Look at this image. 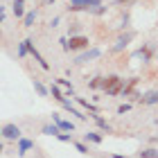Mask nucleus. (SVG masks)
Here are the masks:
<instances>
[{
  "mask_svg": "<svg viewBox=\"0 0 158 158\" xmlns=\"http://www.w3.org/2000/svg\"><path fill=\"white\" fill-rule=\"evenodd\" d=\"M68 11H86V14H93V16H104L106 5L104 0H70Z\"/></svg>",
  "mask_w": 158,
  "mask_h": 158,
  "instance_id": "1",
  "label": "nucleus"
},
{
  "mask_svg": "<svg viewBox=\"0 0 158 158\" xmlns=\"http://www.w3.org/2000/svg\"><path fill=\"white\" fill-rule=\"evenodd\" d=\"M122 79L120 75H106L104 79H102V90L106 97H115V95H120V90H122Z\"/></svg>",
  "mask_w": 158,
  "mask_h": 158,
  "instance_id": "2",
  "label": "nucleus"
},
{
  "mask_svg": "<svg viewBox=\"0 0 158 158\" xmlns=\"http://www.w3.org/2000/svg\"><path fill=\"white\" fill-rule=\"evenodd\" d=\"M104 52H102V48H97V45H93V48H86V50H81L77 56H75V66H86V63H90V61H95V59H99Z\"/></svg>",
  "mask_w": 158,
  "mask_h": 158,
  "instance_id": "3",
  "label": "nucleus"
},
{
  "mask_svg": "<svg viewBox=\"0 0 158 158\" xmlns=\"http://www.w3.org/2000/svg\"><path fill=\"white\" fill-rule=\"evenodd\" d=\"M133 39H135V32H133V30L122 32L120 36L115 39V43L111 45V52H113V54H118V52H122V50H127V48H129V43H131Z\"/></svg>",
  "mask_w": 158,
  "mask_h": 158,
  "instance_id": "4",
  "label": "nucleus"
},
{
  "mask_svg": "<svg viewBox=\"0 0 158 158\" xmlns=\"http://www.w3.org/2000/svg\"><path fill=\"white\" fill-rule=\"evenodd\" d=\"M90 48L88 36L84 34H77V36H68V52H81V50Z\"/></svg>",
  "mask_w": 158,
  "mask_h": 158,
  "instance_id": "5",
  "label": "nucleus"
},
{
  "mask_svg": "<svg viewBox=\"0 0 158 158\" xmlns=\"http://www.w3.org/2000/svg\"><path fill=\"white\" fill-rule=\"evenodd\" d=\"M27 54H30V56H32V59L39 63V66H41L43 70H50V63H48V59H45V56H43V54L39 52V48L34 45V41H32V39H27Z\"/></svg>",
  "mask_w": 158,
  "mask_h": 158,
  "instance_id": "6",
  "label": "nucleus"
},
{
  "mask_svg": "<svg viewBox=\"0 0 158 158\" xmlns=\"http://www.w3.org/2000/svg\"><path fill=\"white\" fill-rule=\"evenodd\" d=\"M59 104L63 106V111H68L70 115H73V118H77L79 122H86V120H88V115H86V113H84L81 109H77V106L73 104V99H68V97H66V99H61Z\"/></svg>",
  "mask_w": 158,
  "mask_h": 158,
  "instance_id": "7",
  "label": "nucleus"
},
{
  "mask_svg": "<svg viewBox=\"0 0 158 158\" xmlns=\"http://www.w3.org/2000/svg\"><path fill=\"white\" fill-rule=\"evenodd\" d=\"M52 122L59 127V131H66V133H75V129H77L75 122L73 120H66L61 113H52Z\"/></svg>",
  "mask_w": 158,
  "mask_h": 158,
  "instance_id": "8",
  "label": "nucleus"
},
{
  "mask_svg": "<svg viewBox=\"0 0 158 158\" xmlns=\"http://www.w3.org/2000/svg\"><path fill=\"white\" fill-rule=\"evenodd\" d=\"M135 59H142V63H152L154 61V43H142V45L135 50Z\"/></svg>",
  "mask_w": 158,
  "mask_h": 158,
  "instance_id": "9",
  "label": "nucleus"
},
{
  "mask_svg": "<svg viewBox=\"0 0 158 158\" xmlns=\"http://www.w3.org/2000/svg\"><path fill=\"white\" fill-rule=\"evenodd\" d=\"M0 131H2V138L5 140H11V142H16L20 135H23V131H20V127L18 124H14V122H9V124H5L2 129H0Z\"/></svg>",
  "mask_w": 158,
  "mask_h": 158,
  "instance_id": "10",
  "label": "nucleus"
},
{
  "mask_svg": "<svg viewBox=\"0 0 158 158\" xmlns=\"http://www.w3.org/2000/svg\"><path fill=\"white\" fill-rule=\"evenodd\" d=\"M36 147L34 145V140L32 138H23V135H20V138L16 140V154L23 158V156H27V152H32V149Z\"/></svg>",
  "mask_w": 158,
  "mask_h": 158,
  "instance_id": "11",
  "label": "nucleus"
},
{
  "mask_svg": "<svg viewBox=\"0 0 158 158\" xmlns=\"http://www.w3.org/2000/svg\"><path fill=\"white\" fill-rule=\"evenodd\" d=\"M93 122H95V124H97V129H99V133H113V127H111V122H106L102 115H99V113H90V115H88Z\"/></svg>",
  "mask_w": 158,
  "mask_h": 158,
  "instance_id": "12",
  "label": "nucleus"
},
{
  "mask_svg": "<svg viewBox=\"0 0 158 158\" xmlns=\"http://www.w3.org/2000/svg\"><path fill=\"white\" fill-rule=\"evenodd\" d=\"M73 99H75V102H77L79 106H81L84 111H88V113H99V106H97V104H93L90 99H86V97H79V95H75Z\"/></svg>",
  "mask_w": 158,
  "mask_h": 158,
  "instance_id": "13",
  "label": "nucleus"
},
{
  "mask_svg": "<svg viewBox=\"0 0 158 158\" xmlns=\"http://www.w3.org/2000/svg\"><path fill=\"white\" fill-rule=\"evenodd\" d=\"M84 142H86V145H102V142H104V133H99V131H86L84 133Z\"/></svg>",
  "mask_w": 158,
  "mask_h": 158,
  "instance_id": "14",
  "label": "nucleus"
},
{
  "mask_svg": "<svg viewBox=\"0 0 158 158\" xmlns=\"http://www.w3.org/2000/svg\"><path fill=\"white\" fill-rule=\"evenodd\" d=\"M36 18H39V11H36V9H30V11H25V16L20 18V20H23V27H27V30H30V27H34Z\"/></svg>",
  "mask_w": 158,
  "mask_h": 158,
  "instance_id": "15",
  "label": "nucleus"
},
{
  "mask_svg": "<svg viewBox=\"0 0 158 158\" xmlns=\"http://www.w3.org/2000/svg\"><path fill=\"white\" fill-rule=\"evenodd\" d=\"M48 97H52L54 102H61V99H66V97H63V90H61L56 84H50V86H48Z\"/></svg>",
  "mask_w": 158,
  "mask_h": 158,
  "instance_id": "16",
  "label": "nucleus"
},
{
  "mask_svg": "<svg viewBox=\"0 0 158 158\" xmlns=\"http://www.w3.org/2000/svg\"><path fill=\"white\" fill-rule=\"evenodd\" d=\"M140 102H142V104H147V106H156V102H158V93H156V88L147 90L145 95H142Z\"/></svg>",
  "mask_w": 158,
  "mask_h": 158,
  "instance_id": "17",
  "label": "nucleus"
},
{
  "mask_svg": "<svg viewBox=\"0 0 158 158\" xmlns=\"http://www.w3.org/2000/svg\"><path fill=\"white\" fill-rule=\"evenodd\" d=\"M32 86H34V90H36V95H39V97H48V86L43 84L41 79L34 77V79H32Z\"/></svg>",
  "mask_w": 158,
  "mask_h": 158,
  "instance_id": "18",
  "label": "nucleus"
},
{
  "mask_svg": "<svg viewBox=\"0 0 158 158\" xmlns=\"http://www.w3.org/2000/svg\"><path fill=\"white\" fill-rule=\"evenodd\" d=\"M41 133H43V135H52V138H54V135L59 133V127H56L54 122H48V124L41 127Z\"/></svg>",
  "mask_w": 158,
  "mask_h": 158,
  "instance_id": "19",
  "label": "nucleus"
},
{
  "mask_svg": "<svg viewBox=\"0 0 158 158\" xmlns=\"http://www.w3.org/2000/svg\"><path fill=\"white\" fill-rule=\"evenodd\" d=\"M102 79H104V75L90 77V79H88V88H90V90H99V88H102Z\"/></svg>",
  "mask_w": 158,
  "mask_h": 158,
  "instance_id": "20",
  "label": "nucleus"
},
{
  "mask_svg": "<svg viewBox=\"0 0 158 158\" xmlns=\"http://www.w3.org/2000/svg\"><path fill=\"white\" fill-rule=\"evenodd\" d=\"M138 158H158V149L152 145L147 149H142V152H138Z\"/></svg>",
  "mask_w": 158,
  "mask_h": 158,
  "instance_id": "21",
  "label": "nucleus"
},
{
  "mask_svg": "<svg viewBox=\"0 0 158 158\" xmlns=\"http://www.w3.org/2000/svg\"><path fill=\"white\" fill-rule=\"evenodd\" d=\"M16 54H18V59H25V56H27V39L16 43Z\"/></svg>",
  "mask_w": 158,
  "mask_h": 158,
  "instance_id": "22",
  "label": "nucleus"
},
{
  "mask_svg": "<svg viewBox=\"0 0 158 158\" xmlns=\"http://www.w3.org/2000/svg\"><path fill=\"white\" fill-rule=\"evenodd\" d=\"M54 138L59 140V142H66V145H73V140H75V138H73V133H66V131H59V133L54 135Z\"/></svg>",
  "mask_w": 158,
  "mask_h": 158,
  "instance_id": "23",
  "label": "nucleus"
},
{
  "mask_svg": "<svg viewBox=\"0 0 158 158\" xmlns=\"http://www.w3.org/2000/svg\"><path fill=\"white\" fill-rule=\"evenodd\" d=\"M77 34H81V23H68V36H77Z\"/></svg>",
  "mask_w": 158,
  "mask_h": 158,
  "instance_id": "24",
  "label": "nucleus"
},
{
  "mask_svg": "<svg viewBox=\"0 0 158 158\" xmlns=\"http://www.w3.org/2000/svg\"><path fill=\"white\" fill-rule=\"evenodd\" d=\"M73 147L77 149L79 154H88L90 149H88V145H86V142H79V140H73Z\"/></svg>",
  "mask_w": 158,
  "mask_h": 158,
  "instance_id": "25",
  "label": "nucleus"
},
{
  "mask_svg": "<svg viewBox=\"0 0 158 158\" xmlns=\"http://www.w3.org/2000/svg\"><path fill=\"white\" fill-rule=\"evenodd\" d=\"M131 109H133V104H131V102H124V104L118 106L115 113H118V115H124V113H131Z\"/></svg>",
  "mask_w": 158,
  "mask_h": 158,
  "instance_id": "26",
  "label": "nucleus"
},
{
  "mask_svg": "<svg viewBox=\"0 0 158 158\" xmlns=\"http://www.w3.org/2000/svg\"><path fill=\"white\" fill-rule=\"evenodd\" d=\"M120 30H129V14L122 16V23H120Z\"/></svg>",
  "mask_w": 158,
  "mask_h": 158,
  "instance_id": "27",
  "label": "nucleus"
},
{
  "mask_svg": "<svg viewBox=\"0 0 158 158\" xmlns=\"http://www.w3.org/2000/svg\"><path fill=\"white\" fill-rule=\"evenodd\" d=\"M59 23H61V16H52V18H50V23H48V25H50V27L54 30V27L59 25Z\"/></svg>",
  "mask_w": 158,
  "mask_h": 158,
  "instance_id": "28",
  "label": "nucleus"
},
{
  "mask_svg": "<svg viewBox=\"0 0 158 158\" xmlns=\"http://www.w3.org/2000/svg\"><path fill=\"white\" fill-rule=\"evenodd\" d=\"M59 43H61V50H63V52H68V36H61Z\"/></svg>",
  "mask_w": 158,
  "mask_h": 158,
  "instance_id": "29",
  "label": "nucleus"
},
{
  "mask_svg": "<svg viewBox=\"0 0 158 158\" xmlns=\"http://www.w3.org/2000/svg\"><path fill=\"white\" fill-rule=\"evenodd\" d=\"M11 7H25V0H14Z\"/></svg>",
  "mask_w": 158,
  "mask_h": 158,
  "instance_id": "30",
  "label": "nucleus"
},
{
  "mask_svg": "<svg viewBox=\"0 0 158 158\" xmlns=\"http://www.w3.org/2000/svg\"><path fill=\"white\" fill-rule=\"evenodd\" d=\"M109 158H127V156H124V154H111Z\"/></svg>",
  "mask_w": 158,
  "mask_h": 158,
  "instance_id": "31",
  "label": "nucleus"
},
{
  "mask_svg": "<svg viewBox=\"0 0 158 158\" xmlns=\"http://www.w3.org/2000/svg\"><path fill=\"white\" fill-rule=\"evenodd\" d=\"M5 11H7V7H5V5H0V14H5Z\"/></svg>",
  "mask_w": 158,
  "mask_h": 158,
  "instance_id": "32",
  "label": "nucleus"
},
{
  "mask_svg": "<svg viewBox=\"0 0 158 158\" xmlns=\"http://www.w3.org/2000/svg\"><path fill=\"white\" fill-rule=\"evenodd\" d=\"M5 23V14H0V25H2Z\"/></svg>",
  "mask_w": 158,
  "mask_h": 158,
  "instance_id": "33",
  "label": "nucleus"
},
{
  "mask_svg": "<svg viewBox=\"0 0 158 158\" xmlns=\"http://www.w3.org/2000/svg\"><path fill=\"white\" fill-rule=\"evenodd\" d=\"M54 2H59V0H48V5H54Z\"/></svg>",
  "mask_w": 158,
  "mask_h": 158,
  "instance_id": "34",
  "label": "nucleus"
},
{
  "mask_svg": "<svg viewBox=\"0 0 158 158\" xmlns=\"http://www.w3.org/2000/svg\"><path fill=\"white\" fill-rule=\"evenodd\" d=\"M0 140H2V131H0Z\"/></svg>",
  "mask_w": 158,
  "mask_h": 158,
  "instance_id": "35",
  "label": "nucleus"
}]
</instances>
